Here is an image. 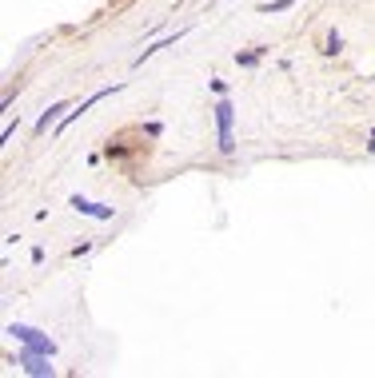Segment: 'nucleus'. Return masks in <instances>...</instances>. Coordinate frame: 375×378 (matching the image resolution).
Segmentation results:
<instances>
[{"instance_id": "nucleus-1", "label": "nucleus", "mask_w": 375, "mask_h": 378, "mask_svg": "<svg viewBox=\"0 0 375 378\" xmlns=\"http://www.w3.org/2000/svg\"><path fill=\"white\" fill-rule=\"evenodd\" d=\"M8 334L12 339H20L28 350H44V354H56V343H52L49 334H40V331H33V327H20V323H12L8 327Z\"/></svg>"}, {"instance_id": "nucleus-2", "label": "nucleus", "mask_w": 375, "mask_h": 378, "mask_svg": "<svg viewBox=\"0 0 375 378\" xmlns=\"http://www.w3.org/2000/svg\"><path fill=\"white\" fill-rule=\"evenodd\" d=\"M232 120H236L232 104L228 100H220V104H216V124H220V152H224V156L236 152V143H232Z\"/></svg>"}, {"instance_id": "nucleus-3", "label": "nucleus", "mask_w": 375, "mask_h": 378, "mask_svg": "<svg viewBox=\"0 0 375 378\" xmlns=\"http://www.w3.org/2000/svg\"><path fill=\"white\" fill-rule=\"evenodd\" d=\"M49 359H52V354H44V350H24V354H20V363H24L28 375H52Z\"/></svg>"}, {"instance_id": "nucleus-4", "label": "nucleus", "mask_w": 375, "mask_h": 378, "mask_svg": "<svg viewBox=\"0 0 375 378\" xmlns=\"http://www.w3.org/2000/svg\"><path fill=\"white\" fill-rule=\"evenodd\" d=\"M72 207H76V211H84V215H96V219H112V207L88 204V199H80V195H72Z\"/></svg>"}, {"instance_id": "nucleus-5", "label": "nucleus", "mask_w": 375, "mask_h": 378, "mask_svg": "<svg viewBox=\"0 0 375 378\" xmlns=\"http://www.w3.org/2000/svg\"><path fill=\"white\" fill-rule=\"evenodd\" d=\"M64 108H68V104H52V108L44 111V116H40V124H36V132H49V124L56 120V111H64Z\"/></svg>"}, {"instance_id": "nucleus-6", "label": "nucleus", "mask_w": 375, "mask_h": 378, "mask_svg": "<svg viewBox=\"0 0 375 378\" xmlns=\"http://www.w3.org/2000/svg\"><path fill=\"white\" fill-rule=\"evenodd\" d=\"M295 0H276V4H263V12H284V8H292Z\"/></svg>"}]
</instances>
